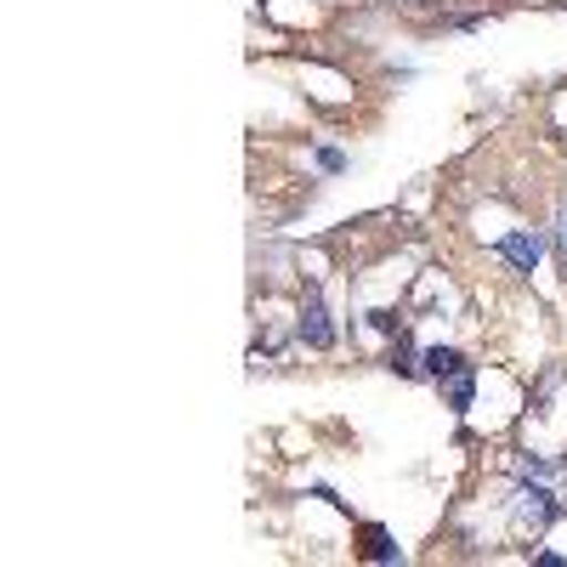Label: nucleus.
I'll return each instance as SVG.
<instances>
[{
  "instance_id": "1",
  "label": "nucleus",
  "mask_w": 567,
  "mask_h": 567,
  "mask_svg": "<svg viewBox=\"0 0 567 567\" xmlns=\"http://www.w3.org/2000/svg\"><path fill=\"white\" fill-rule=\"evenodd\" d=\"M561 511L567 505L545 488V477H523V483L511 488V516H516V528H523V534H545Z\"/></svg>"
},
{
  "instance_id": "2",
  "label": "nucleus",
  "mask_w": 567,
  "mask_h": 567,
  "mask_svg": "<svg viewBox=\"0 0 567 567\" xmlns=\"http://www.w3.org/2000/svg\"><path fill=\"white\" fill-rule=\"evenodd\" d=\"M301 341L312 347V352H329L336 347V323H329V307H323V296H318V284H301Z\"/></svg>"
},
{
  "instance_id": "3",
  "label": "nucleus",
  "mask_w": 567,
  "mask_h": 567,
  "mask_svg": "<svg viewBox=\"0 0 567 567\" xmlns=\"http://www.w3.org/2000/svg\"><path fill=\"white\" fill-rule=\"evenodd\" d=\"M494 256H499V261H511L516 272H534V267H539V256H545V239H539V233H528V227H523V233H505V239L494 245Z\"/></svg>"
},
{
  "instance_id": "4",
  "label": "nucleus",
  "mask_w": 567,
  "mask_h": 567,
  "mask_svg": "<svg viewBox=\"0 0 567 567\" xmlns=\"http://www.w3.org/2000/svg\"><path fill=\"white\" fill-rule=\"evenodd\" d=\"M437 386H443L449 409H454V414H465V409H471V398H477V369H471V363H460V369L449 374V381H437Z\"/></svg>"
},
{
  "instance_id": "5",
  "label": "nucleus",
  "mask_w": 567,
  "mask_h": 567,
  "mask_svg": "<svg viewBox=\"0 0 567 567\" xmlns=\"http://www.w3.org/2000/svg\"><path fill=\"white\" fill-rule=\"evenodd\" d=\"M460 363H465V358H460L454 347H425V352H420V374H425V381H449Z\"/></svg>"
},
{
  "instance_id": "6",
  "label": "nucleus",
  "mask_w": 567,
  "mask_h": 567,
  "mask_svg": "<svg viewBox=\"0 0 567 567\" xmlns=\"http://www.w3.org/2000/svg\"><path fill=\"white\" fill-rule=\"evenodd\" d=\"M363 561H403V550L392 545V534L381 523H363Z\"/></svg>"
},
{
  "instance_id": "7",
  "label": "nucleus",
  "mask_w": 567,
  "mask_h": 567,
  "mask_svg": "<svg viewBox=\"0 0 567 567\" xmlns=\"http://www.w3.org/2000/svg\"><path fill=\"white\" fill-rule=\"evenodd\" d=\"M386 369H392V374H403V381H414V374H420V352H414V341H409V329H403V336H392Z\"/></svg>"
},
{
  "instance_id": "8",
  "label": "nucleus",
  "mask_w": 567,
  "mask_h": 567,
  "mask_svg": "<svg viewBox=\"0 0 567 567\" xmlns=\"http://www.w3.org/2000/svg\"><path fill=\"white\" fill-rule=\"evenodd\" d=\"M369 323L381 329V336H403V318H398L392 307H381V312H369Z\"/></svg>"
},
{
  "instance_id": "9",
  "label": "nucleus",
  "mask_w": 567,
  "mask_h": 567,
  "mask_svg": "<svg viewBox=\"0 0 567 567\" xmlns=\"http://www.w3.org/2000/svg\"><path fill=\"white\" fill-rule=\"evenodd\" d=\"M318 171H323V176H341V171H347V154H341V148H318Z\"/></svg>"
},
{
  "instance_id": "10",
  "label": "nucleus",
  "mask_w": 567,
  "mask_h": 567,
  "mask_svg": "<svg viewBox=\"0 0 567 567\" xmlns=\"http://www.w3.org/2000/svg\"><path fill=\"white\" fill-rule=\"evenodd\" d=\"M556 250H561V267H567V199L556 205Z\"/></svg>"
}]
</instances>
